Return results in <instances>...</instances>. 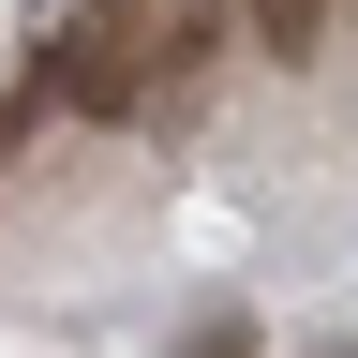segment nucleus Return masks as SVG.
<instances>
[{
  "instance_id": "f257e3e1",
  "label": "nucleus",
  "mask_w": 358,
  "mask_h": 358,
  "mask_svg": "<svg viewBox=\"0 0 358 358\" xmlns=\"http://www.w3.org/2000/svg\"><path fill=\"white\" fill-rule=\"evenodd\" d=\"M45 75H60L75 120H134L164 75V0H75V30L45 45Z\"/></svg>"
},
{
  "instance_id": "f03ea898",
  "label": "nucleus",
  "mask_w": 358,
  "mask_h": 358,
  "mask_svg": "<svg viewBox=\"0 0 358 358\" xmlns=\"http://www.w3.org/2000/svg\"><path fill=\"white\" fill-rule=\"evenodd\" d=\"M239 15H254L268 60H313V45H329V0H239Z\"/></svg>"
},
{
  "instance_id": "7ed1b4c3",
  "label": "nucleus",
  "mask_w": 358,
  "mask_h": 358,
  "mask_svg": "<svg viewBox=\"0 0 358 358\" xmlns=\"http://www.w3.org/2000/svg\"><path fill=\"white\" fill-rule=\"evenodd\" d=\"M45 105H60V75H45V45H30V75H15V90H0V164H15V150H30V120H45Z\"/></svg>"
},
{
  "instance_id": "20e7f679",
  "label": "nucleus",
  "mask_w": 358,
  "mask_h": 358,
  "mask_svg": "<svg viewBox=\"0 0 358 358\" xmlns=\"http://www.w3.org/2000/svg\"><path fill=\"white\" fill-rule=\"evenodd\" d=\"M209 30H224V0H164V75H194V60H209Z\"/></svg>"
},
{
  "instance_id": "39448f33",
  "label": "nucleus",
  "mask_w": 358,
  "mask_h": 358,
  "mask_svg": "<svg viewBox=\"0 0 358 358\" xmlns=\"http://www.w3.org/2000/svg\"><path fill=\"white\" fill-rule=\"evenodd\" d=\"M194 358H254V329H239V313H209V329H194Z\"/></svg>"
}]
</instances>
